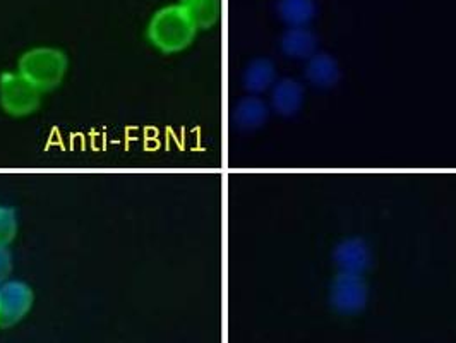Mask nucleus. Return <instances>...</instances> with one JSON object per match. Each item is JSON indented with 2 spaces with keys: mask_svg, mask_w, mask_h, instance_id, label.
Here are the masks:
<instances>
[{
  "mask_svg": "<svg viewBox=\"0 0 456 343\" xmlns=\"http://www.w3.org/2000/svg\"><path fill=\"white\" fill-rule=\"evenodd\" d=\"M198 28L181 4L159 9L148 24L150 44L163 53H179L196 38Z\"/></svg>",
  "mask_w": 456,
  "mask_h": 343,
  "instance_id": "f257e3e1",
  "label": "nucleus"
},
{
  "mask_svg": "<svg viewBox=\"0 0 456 343\" xmlns=\"http://www.w3.org/2000/svg\"><path fill=\"white\" fill-rule=\"evenodd\" d=\"M68 69V55L53 46H35L24 52L18 62V72L42 93L55 90L64 81Z\"/></svg>",
  "mask_w": 456,
  "mask_h": 343,
  "instance_id": "f03ea898",
  "label": "nucleus"
},
{
  "mask_svg": "<svg viewBox=\"0 0 456 343\" xmlns=\"http://www.w3.org/2000/svg\"><path fill=\"white\" fill-rule=\"evenodd\" d=\"M42 98L44 93L26 81L18 70L0 76V107L5 114L11 117L35 114L42 105Z\"/></svg>",
  "mask_w": 456,
  "mask_h": 343,
  "instance_id": "7ed1b4c3",
  "label": "nucleus"
},
{
  "mask_svg": "<svg viewBox=\"0 0 456 343\" xmlns=\"http://www.w3.org/2000/svg\"><path fill=\"white\" fill-rule=\"evenodd\" d=\"M35 302L31 287L21 280H7L0 285V328H12L26 318Z\"/></svg>",
  "mask_w": 456,
  "mask_h": 343,
  "instance_id": "20e7f679",
  "label": "nucleus"
},
{
  "mask_svg": "<svg viewBox=\"0 0 456 343\" xmlns=\"http://www.w3.org/2000/svg\"><path fill=\"white\" fill-rule=\"evenodd\" d=\"M369 290L362 274H343L331 285V304L342 314L361 313L367 304Z\"/></svg>",
  "mask_w": 456,
  "mask_h": 343,
  "instance_id": "39448f33",
  "label": "nucleus"
},
{
  "mask_svg": "<svg viewBox=\"0 0 456 343\" xmlns=\"http://www.w3.org/2000/svg\"><path fill=\"white\" fill-rule=\"evenodd\" d=\"M333 259L343 274H362L370 265V251L362 239H346L335 248Z\"/></svg>",
  "mask_w": 456,
  "mask_h": 343,
  "instance_id": "423d86ee",
  "label": "nucleus"
},
{
  "mask_svg": "<svg viewBox=\"0 0 456 343\" xmlns=\"http://www.w3.org/2000/svg\"><path fill=\"white\" fill-rule=\"evenodd\" d=\"M304 86L292 78L276 81L272 88V107L283 117H292L302 109Z\"/></svg>",
  "mask_w": 456,
  "mask_h": 343,
  "instance_id": "0eeeda50",
  "label": "nucleus"
},
{
  "mask_svg": "<svg viewBox=\"0 0 456 343\" xmlns=\"http://www.w3.org/2000/svg\"><path fill=\"white\" fill-rule=\"evenodd\" d=\"M318 38L307 26L290 28L281 37V52L292 59H309L316 53Z\"/></svg>",
  "mask_w": 456,
  "mask_h": 343,
  "instance_id": "6e6552de",
  "label": "nucleus"
},
{
  "mask_svg": "<svg viewBox=\"0 0 456 343\" xmlns=\"http://www.w3.org/2000/svg\"><path fill=\"white\" fill-rule=\"evenodd\" d=\"M305 78L318 88H330L340 79V69L337 61L328 53H314L307 59Z\"/></svg>",
  "mask_w": 456,
  "mask_h": 343,
  "instance_id": "1a4fd4ad",
  "label": "nucleus"
},
{
  "mask_svg": "<svg viewBox=\"0 0 456 343\" xmlns=\"http://www.w3.org/2000/svg\"><path fill=\"white\" fill-rule=\"evenodd\" d=\"M268 114L270 110L261 98L248 96L237 103L233 110V120L242 131H254L268 120Z\"/></svg>",
  "mask_w": 456,
  "mask_h": 343,
  "instance_id": "9d476101",
  "label": "nucleus"
},
{
  "mask_svg": "<svg viewBox=\"0 0 456 343\" xmlns=\"http://www.w3.org/2000/svg\"><path fill=\"white\" fill-rule=\"evenodd\" d=\"M244 86L251 94H261L273 88L276 83V69L268 59H257L244 70Z\"/></svg>",
  "mask_w": 456,
  "mask_h": 343,
  "instance_id": "9b49d317",
  "label": "nucleus"
},
{
  "mask_svg": "<svg viewBox=\"0 0 456 343\" xmlns=\"http://www.w3.org/2000/svg\"><path fill=\"white\" fill-rule=\"evenodd\" d=\"M276 11L290 28L307 26L316 16L314 0H278Z\"/></svg>",
  "mask_w": 456,
  "mask_h": 343,
  "instance_id": "f8f14e48",
  "label": "nucleus"
},
{
  "mask_svg": "<svg viewBox=\"0 0 456 343\" xmlns=\"http://www.w3.org/2000/svg\"><path fill=\"white\" fill-rule=\"evenodd\" d=\"M181 5L198 29H208L220 20V0H181Z\"/></svg>",
  "mask_w": 456,
  "mask_h": 343,
  "instance_id": "ddd939ff",
  "label": "nucleus"
},
{
  "mask_svg": "<svg viewBox=\"0 0 456 343\" xmlns=\"http://www.w3.org/2000/svg\"><path fill=\"white\" fill-rule=\"evenodd\" d=\"M18 233V216L11 206L0 205V246H9Z\"/></svg>",
  "mask_w": 456,
  "mask_h": 343,
  "instance_id": "4468645a",
  "label": "nucleus"
},
{
  "mask_svg": "<svg viewBox=\"0 0 456 343\" xmlns=\"http://www.w3.org/2000/svg\"><path fill=\"white\" fill-rule=\"evenodd\" d=\"M12 274V254L9 246H0V285L9 280Z\"/></svg>",
  "mask_w": 456,
  "mask_h": 343,
  "instance_id": "2eb2a0df",
  "label": "nucleus"
}]
</instances>
